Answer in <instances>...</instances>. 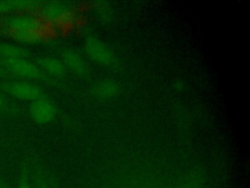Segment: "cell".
<instances>
[{"label": "cell", "mask_w": 250, "mask_h": 188, "mask_svg": "<svg viewBox=\"0 0 250 188\" xmlns=\"http://www.w3.org/2000/svg\"><path fill=\"white\" fill-rule=\"evenodd\" d=\"M85 48L89 55L100 63L111 64L114 61V54L111 49L99 38L89 37L85 41Z\"/></svg>", "instance_id": "1"}, {"label": "cell", "mask_w": 250, "mask_h": 188, "mask_svg": "<svg viewBox=\"0 0 250 188\" xmlns=\"http://www.w3.org/2000/svg\"><path fill=\"white\" fill-rule=\"evenodd\" d=\"M56 111L54 103L51 100L42 97L35 99L30 107L31 116L38 122L50 121L55 117Z\"/></svg>", "instance_id": "2"}, {"label": "cell", "mask_w": 250, "mask_h": 188, "mask_svg": "<svg viewBox=\"0 0 250 188\" xmlns=\"http://www.w3.org/2000/svg\"><path fill=\"white\" fill-rule=\"evenodd\" d=\"M6 66L15 73L24 77H35L39 74L38 68L24 57L8 58L5 60Z\"/></svg>", "instance_id": "3"}, {"label": "cell", "mask_w": 250, "mask_h": 188, "mask_svg": "<svg viewBox=\"0 0 250 188\" xmlns=\"http://www.w3.org/2000/svg\"><path fill=\"white\" fill-rule=\"evenodd\" d=\"M10 91L15 96L26 100H35L41 95L40 88L27 81H17L12 83L10 85Z\"/></svg>", "instance_id": "4"}, {"label": "cell", "mask_w": 250, "mask_h": 188, "mask_svg": "<svg viewBox=\"0 0 250 188\" xmlns=\"http://www.w3.org/2000/svg\"><path fill=\"white\" fill-rule=\"evenodd\" d=\"M64 65L68 66L72 70L76 72L85 71L87 66L83 57L74 50H66L63 55Z\"/></svg>", "instance_id": "5"}, {"label": "cell", "mask_w": 250, "mask_h": 188, "mask_svg": "<svg viewBox=\"0 0 250 188\" xmlns=\"http://www.w3.org/2000/svg\"><path fill=\"white\" fill-rule=\"evenodd\" d=\"M117 84L111 79H104L95 85V92L102 98H107L114 95L117 91Z\"/></svg>", "instance_id": "6"}, {"label": "cell", "mask_w": 250, "mask_h": 188, "mask_svg": "<svg viewBox=\"0 0 250 188\" xmlns=\"http://www.w3.org/2000/svg\"><path fill=\"white\" fill-rule=\"evenodd\" d=\"M41 65L46 71H48L49 73L55 74V75L62 73L64 70V67H65V65L62 61H61L58 58H54V57L44 58L41 61Z\"/></svg>", "instance_id": "7"}, {"label": "cell", "mask_w": 250, "mask_h": 188, "mask_svg": "<svg viewBox=\"0 0 250 188\" xmlns=\"http://www.w3.org/2000/svg\"><path fill=\"white\" fill-rule=\"evenodd\" d=\"M22 51L15 46L6 45L2 47V54L5 55L6 59L8 58H16V57H22Z\"/></svg>", "instance_id": "8"}, {"label": "cell", "mask_w": 250, "mask_h": 188, "mask_svg": "<svg viewBox=\"0 0 250 188\" xmlns=\"http://www.w3.org/2000/svg\"><path fill=\"white\" fill-rule=\"evenodd\" d=\"M16 188H30V186L27 183H21Z\"/></svg>", "instance_id": "9"}, {"label": "cell", "mask_w": 250, "mask_h": 188, "mask_svg": "<svg viewBox=\"0 0 250 188\" xmlns=\"http://www.w3.org/2000/svg\"><path fill=\"white\" fill-rule=\"evenodd\" d=\"M3 104H4V99H3V97L0 95V108L3 106Z\"/></svg>", "instance_id": "10"}, {"label": "cell", "mask_w": 250, "mask_h": 188, "mask_svg": "<svg viewBox=\"0 0 250 188\" xmlns=\"http://www.w3.org/2000/svg\"><path fill=\"white\" fill-rule=\"evenodd\" d=\"M0 188H2V186H1V183H0Z\"/></svg>", "instance_id": "11"}]
</instances>
